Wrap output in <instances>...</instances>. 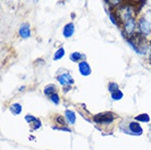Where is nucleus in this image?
I'll list each match as a JSON object with an SVG mask.
<instances>
[{"label":"nucleus","instance_id":"obj_5","mask_svg":"<svg viewBox=\"0 0 151 150\" xmlns=\"http://www.w3.org/2000/svg\"><path fill=\"white\" fill-rule=\"evenodd\" d=\"M124 29L125 32L128 36H132L134 33H135V29H136V22H135V19L132 18L130 20H128L126 23H124Z\"/></svg>","mask_w":151,"mask_h":150},{"label":"nucleus","instance_id":"obj_21","mask_svg":"<svg viewBox=\"0 0 151 150\" xmlns=\"http://www.w3.org/2000/svg\"><path fill=\"white\" fill-rule=\"evenodd\" d=\"M106 2H109L113 7H116V6H118V4H121L122 0H106Z\"/></svg>","mask_w":151,"mask_h":150},{"label":"nucleus","instance_id":"obj_2","mask_svg":"<svg viewBox=\"0 0 151 150\" xmlns=\"http://www.w3.org/2000/svg\"><path fill=\"white\" fill-rule=\"evenodd\" d=\"M132 14H134V9L130 6H122L116 11L117 19H119V21L123 23H126L128 20L132 19Z\"/></svg>","mask_w":151,"mask_h":150},{"label":"nucleus","instance_id":"obj_6","mask_svg":"<svg viewBox=\"0 0 151 150\" xmlns=\"http://www.w3.org/2000/svg\"><path fill=\"white\" fill-rule=\"evenodd\" d=\"M138 27H139L140 32L144 34V35H149L151 33V29H150V24L147 20L141 19L138 23Z\"/></svg>","mask_w":151,"mask_h":150},{"label":"nucleus","instance_id":"obj_13","mask_svg":"<svg viewBox=\"0 0 151 150\" xmlns=\"http://www.w3.org/2000/svg\"><path fill=\"white\" fill-rule=\"evenodd\" d=\"M65 114H66V117H67V120H69V123H70V124H75V123H76V114H75V112H72V111H70V110H67Z\"/></svg>","mask_w":151,"mask_h":150},{"label":"nucleus","instance_id":"obj_22","mask_svg":"<svg viewBox=\"0 0 151 150\" xmlns=\"http://www.w3.org/2000/svg\"><path fill=\"white\" fill-rule=\"evenodd\" d=\"M56 123H58L59 125H66L65 118H64L63 116H57V117H56Z\"/></svg>","mask_w":151,"mask_h":150},{"label":"nucleus","instance_id":"obj_18","mask_svg":"<svg viewBox=\"0 0 151 150\" xmlns=\"http://www.w3.org/2000/svg\"><path fill=\"white\" fill-rule=\"evenodd\" d=\"M111 95H112L113 100H121V99L123 98V93L119 91V89L117 91H115V92H113V93H111Z\"/></svg>","mask_w":151,"mask_h":150},{"label":"nucleus","instance_id":"obj_8","mask_svg":"<svg viewBox=\"0 0 151 150\" xmlns=\"http://www.w3.org/2000/svg\"><path fill=\"white\" fill-rule=\"evenodd\" d=\"M79 71L82 76H89L91 74V67L87 61H80L79 63Z\"/></svg>","mask_w":151,"mask_h":150},{"label":"nucleus","instance_id":"obj_9","mask_svg":"<svg viewBox=\"0 0 151 150\" xmlns=\"http://www.w3.org/2000/svg\"><path fill=\"white\" fill-rule=\"evenodd\" d=\"M63 33H64V36L65 38H71L73 33H75V24L73 23H68V24H66L64 27V31H63Z\"/></svg>","mask_w":151,"mask_h":150},{"label":"nucleus","instance_id":"obj_16","mask_svg":"<svg viewBox=\"0 0 151 150\" xmlns=\"http://www.w3.org/2000/svg\"><path fill=\"white\" fill-rule=\"evenodd\" d=\"M136 120H139V122H144V123H149L150 120V117L148 114H140L136 117Z\"/></svg>","mask_w":151,"mask_h":150},{"label":"nucleus","instance_id":"obj_17","mask_svg":"<svg viewBox=\"0 0 151 150\" xmlns=\"http://www.w3.org/2000/svg\"><path fill=\"white\" fill-rule=\"evenodd\" d=\"M30 125L32 126V129L35 131V129H38V128L41 127V120H38V118H35L32 123H30Z\"/></svg>","mask_w":151,"mask_h":150},{"label":"nucleus","instance_id":"obj_19","mask_svg":"<svg viewBox=\"0 0 151 150\" xmlns=\"http://www.w3.org/2000/svg\"><path fill=\"white\" fill-rule=\"evenodd\" d=\"M118 90V84L115 82H111L109 83V91H110L111 93H113V92H115V91Z\"/></svg>","mask_w":151,"mask_h":150},{"label":"nucleus","instance_id":"obj_1","mask_svg":"<svg viewBox=\"0 0 151 150\" xmlns=\"http://www.w3.org/2000/svg\"><path fill=\"white\" fill-rule=\"evenodd\" d=\"M128 43L132 45V47L136 50L138 54H145L147 50V42L141 35H132V41L128 38Z\"/></svg>","mask_w":151,"mask_h":150},{"label":"nucleus","instance_id":"obj_15","mask_svg":"<svg viewBox=\"0 0 151 150\" xmlns=\"http://www.w3.org/2000/svg\"><path fill=\"white\" fill-rule=\"evenodd\" d=\"M64 55H65V49L63 48V47H60V48L55 53V55H54V60L60 59V58H63V57H64Z\"/></svg>","mask_w":151,"mask_h":150},{"label":"nucleus","instance_id":"obj_7","mask_svg":"<svg viewBox=\"0 0 151 150\" xmlns=\"http://www.w3.org/2000/svg\"><path fill=\"white\" fill-rule=\"evenodd\" d=\"M129 131L132 133V135H141L142 134V128L137 122H132L128 124Z\"/></svg>","mask_w":151,"mask_h":150},{"label":"nucleus","instance_id":"obj_4","mask_svg":"<svg viewBox=\"0 0 151 150\" xmlns=\"http://www.w3.org/2000/svg\"><path fill=\"white\" fill-rule=\"evenodd\" d=\"M57 80L63 86H71L72 83H73V79H72V77L69 75L68 72H64V74L59 75L57 77Z\"/></svg>","mask_w":151,"mask_h":150},{"label":"nucleus","instance_id":"obj_10","mask_svg":"<svg viewBox=\"0 0 151 150\" xmlns=\"http://www.w3.org/2000/svg\"><path fill=\"white\" fill-rule=\"evenodd\" d=\"M19 34L20 36H22L23 38H27L31 36V30H30V25L27 24V23H24L21 25L19 30Z\"/></svg>","mask_w":151,"mask_h":150},{"label":"nucleus","instance_id":"obj_11","mask_svg":"<svg viewBox=\"0 0 151 150\" xmlns=\"http://www.w3.org/2000/svg\"><path fill=\"white\" fill-rule=\"evenodd\" d=\"M44 93H45L46 95H48V97L53 95V94H56L57 93L56 86H54V84H49V86L45 87V89H44Z\"/></svg>","mask_w":151,"mask_h":150},{"label":"nucleus","instance_id":"obj_3","mask_svg":"<svg viewBox=\"0 0 151 150\" xmlns=\"http://www.w3.org/2000/svg\"><path fill=\"white\" fill-rule=\"evenodd\" d=\"M115 118H116V115H115L114 113L105 112V113L96 114V115L93 117V120H94L96 124H110V123H112Z\"/></svg>","mask_w":151,"mask_h":150},{"label":"nucleus","instance_id":"obj_14","mask_svg":"<svg viewBox=\"0 0 151 150\" xmlns=\"http://www.w3.org/2000/svg\"><path fill=\"white\" fill-rule=\"evenodd\" d=\"M83 57H84V56H83L82 54H80V53H78V52H75V53H72L71 55H70V59H71L72 61L77 63V61H82Z\"/></svg>","mask_w":151,"mask_h":150},{"label":"nucleus","instance_id":"obj_20","mask_svg":"<svg viewBox=\"0 0 151 150\" xmlns=\"http://www.w3.org/2000/svg\"><path fill=\"white\" fill-rule=\"evenodd\" d=\"M49 99H50V101L53 102V103H55V104H59V97H58V94H53V95H50L49 97Z\"/></svg>","mask_w":151,"mask_h":150},{"label":"nucleus","instance_id":"obj_12","mask_svg":"<svg viewBox=\"0 0 151 150\" xmlns=\"http://www.w3.org/2000/svg\"><path fill=\"white\" fill-rule=\"evenodd\" d=\"M10 110H11V112L14 114V115H19L20 113L22 112V106H21V104H19V103H14V104H12L11 106H10Z\"/></svg>","mask_w":151,"mask_h":150}]
</instances>
